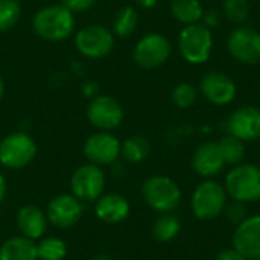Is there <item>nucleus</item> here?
Segmentation results:
<instances>
[{
    "mask_svg": "<svg viewBox=\"0 0 260 260\" xmlns=\"http://www.w3.org/2000/svg\"><path fill=\"white\" fill-rule=\"evenodd\" d=\"M171 14L184 26L195 24L203 20L204 6L200 0H171Z\"/></svg>",
    "mask_w": 260,
    "mask_h": 260,
    "instance_id": "obj_21",
    "label": "nucleus"
},
{
    "mask_svg": "<svg viewBox=\"0 0 260 260\" xmlns=\"http://www.w3.org/2000/svg\"><path fill=\"white\" fill-rule=\"evenodd\" d=\"M232 245L248 260L260 257V215L248 216L235 227Z\"/></svg>",
    "mask_w": 260,
    "mask_h": 260,
    "instance_id": "obj_16",
    "label": "nucleus"
},
{
    "mask_svg": "<svg viewBox=\"0 0 260 260\" xmlns=\"http://www.w3.org/2000/svg\"><path fill=\"white\" fill-rule=\"evenodd\" d=\"M125 113L122 105L107 94H98L90 99L87 107L88 122L101 131H113L123 122Z\"/></svg>",
    "mask_w": 260,
    "mask_h": 260,
    "instance_id": "obj_10",
    "label": "nucleus"
},
{
    "mask_svg": "<svg viewBox=\"0 0 260 260\" xmlns=\"http://www.w3.org/2000/svg\"><path fill=\"white\" fill-rule=\"evenodd\" d=\"M227 134L245 142H256L260 139V108L254 105H244L235 110L225 120Z\"/></svg>",
    "mask_w": 260,
    "mask_h": 260,
    "instance_id": "obj_12",
    "label": "nucleus"
},
{
    "mask_svg": "<svg viewBox=\"0 0 260 260\" xmlns=\"http://www.w3.org/2000/svg\"><path fill=\"white\" fill-rule=\"evenodd\" d=\"M224 187L232 200L248 203L260 201V166L239 163L232 166L225 175Z\"/></svg>",
    "mask_w": 260,
    "mask_h": 260,
    "instance_id": "obj_2",
    "label": "nucleus"
},
{
    "mask_svg": "<svg viewBox=\"0 0 260 260\" xmlns=\"http://www.w3.org/2000/svg\"><path fill=\"white\" fill-rule=\"evenodd\" d=\"M200 91L212 105L224 107L235 101L238 87L229 75L222 72H209L200 81Z\"/></svg>",
    "mask_w": 260,
    "mask_h": 260,
    "instance_id": "obj_13",
    "label": "nucleus"
},
{
    "mask_svg": "<svg viewBox=\"0 0 260 260\" xmlns=\"http://www.w3.org/2000/svg\"><path fill=\"white\" fill-rule=\"evenodd\" d=\"M146 204L158 213H172L181 204L180 186L166 175H152L142 186Z\"/></svg>",
    "mask_w": 260,
    "mask_h": 260,
    "instance_id": "obj_5",
    "label": "nucleus"
},
{
    "mask_svg": "<svg viewBox=\"0 0 260 260\" xmlns=\"http://www.w3.org/2000/svg\"><path fill=\"white\" fill-rule=\"evenodd\" d=\"M222 215L225 216V219H227L232 225H239L242 221H245V219L248 218L247 204L242 203V201L230 200V201H227Z\"/></svg>",
    "mask_w": 260,
    "mask_h": 260,
    "instance_id": "obj_30",
    "label": "nucleus"
},
{
    "mask_svg": "<svg viewBox=\"0 0 260 260\" xmlns=\"http://www.w3.org/2000/svg\"><path fill=\"white\" fill-rule=\"evenodd\" d=\"M201 23L204 26H207L209 29H215L219 26L221 23V14L215 9H210V11H204V15H203V20Z\"/></svg>",
    "mask_w": 260,
    "mask_h": 260,
    "instance_id": "obj_32",
    "label": "nucleus"
},
{
    "mask_svg": "<svg viewBox=\"0 0 260 260\" xmlns=\"http://www.w3.org/2000/svg\"><path fill=\"white\" fill-rule=\"evenodd\" d=\"M37 155V143L26 133L8 134L0 142V163L9 169L27 166Z\"/></svg>",
    "mask_w": 260,
    "mask_h": 260,
    "instance_id": "obj_9",
    "label": "nucleus"
},
{
    "mask_svg": "<svg viewBox=\"0 0 260 260\" xmlns=\"http://www.w3.org/2000/svg\"><path fill=\"white\" fill-rule=\"evenodd\" d=\"M72 193L81 201H96L105 187V174L101 166L88 163L79 166L70 180Z\"/></svg>",
    "mask_w": 260,
    "mask_h": 260,
    "instance_id": "obj_11",
    "label": "nucleus"
},
{
    "mask_svg": "<svg viewBox=\"0 0 260 260\" xmlns=\"http://www.w3.org/2000/svg\"><path fill=\"white\" fill-rule=\"evenodd\" d=\"M178 50L189 64L200 66L207 62L213 52L212 29L204 26L201 21L184 26L178 35Z\"/></svg>",
    "mask_w": 260,
    "mask_h": 260,
    "instance_id": "obj_3",
    "label": "nucleus"
},
{
    "mask_svg": "<svg viewBox=\"0 0 260 260\" xmlns=\"http://www.w3.org/2000/svg\"><path fill=\"white\" fill-rule=\"evenodd\" d=\"M192 168L195 174H198L204 180L213 178L218 174H221L222 169L225 168V163L219 151L218 142L209 140L198 145V148L192 155Z\"/></svg>",
    "mask_w": 260,
    "mask_h": 260,
    "instance_id": "obj_17",
    "label": "nucleus"
},
{
    "mask_svg": "<svg viewBox=\"0 0 260 260\" xmlns=\"http://www.w3.org/2000/svg\"><path fill=\"white\" fill-rule=\"evenodd\" d=\"M82 201L73 193H62L55 197L47 206V219L59 229L73 227L82 216Z\"/></svg>",
    "mask_w": 260,
    "mask_h": 260,
    "instance_id": "obj_15",
    "label": "nucleus"
},
{
    "mask_svg": "<svg viewBox=\"0 0 260 260\" xmlns=\"http://www.w3.org/2000/svg\"><path fill=\"white\" fill-rule=\"evenodd\" d=\"M219 151L222 154L225 166H236L242 163L245 157V143L232 134H225L218 140Z\"/></svg>",
    "mask_w": 260,
    "mask_h": 260,
    "instance_id": "obj_24",
    "label": "nucleus"
},
{
    "mask_svg": "<svg viewBox=\"0 0 260 260\" xmlns=\"http://www.w3.org/2000/svg\"><path fill=\"white\" fill-rule=\"evenodd\" d=\"M67 254V245L58 238H44L37 245V256L40 260H62Z\"/></svg>",
    "mask_w": 260,
    "mask_h": 260,
    "instance_id": "obj_27",
    "label": "nucleus"
},
{
    "mask_svg": "<svg viewBox=\"0 0 260 260\" xmlns=\"http://www.w3.org/2000/svg\"><path fill=\"white\" fill-rule=\"evenodd\" d=\"M230 56L244 66H256L260 62V32L251 26H236L227 38Z\"/></svg>",
    "mask_w": 260,
    "mask_h": 260,
    "instance_id": "obj_6",
    "label": "nucleus"
},
{
    "mask_svg": "<svg viewBox=\"0 0 260 260\" xmlns=\"http://www.w3.org/2000/svg\"><path fill=\"white\" fill-rule=\"evenodd\" d=\"M75 14L62 3L49 5L37 11L32 18L35 34L46 41H64L75 32Z\"/></svg>",
    "mask_w": 260,
    "mask_h": 260,
    "instance_id": "obj_1",
    "label": "nucleus"
},
{
    "mask_svg": "<svg viewBox=\"0 0 260 260\" xmlns=\"http://www.w3.org/2000/svg\"><path fill=\"white\" fill-rule=\"evenodd\" d=\"M96 216L107 224H119L129 215V203L119 193H108L98 198Z\"/></svg>",
    "mask_w": 260,
    "mask_h": 260,
    "instance_id": "obj_19",
    "label": "nucleus"
},
{
    "mask_svg": "<svg viewBox=\"0 0 260 260\" xmlns=\"http://www.w3.org/2000/svg\"><path fill=\"white\" fill-rule=\"evenodd\" d=\"M3 93H5V84H3V79L0 78V101L3 98Z\"/></svg>",
    "mask_w": 260,
    "mask_h": 260,
    "instance_id": "obj_38",
    "label": "nucleus"
},
{
    "mask_svg": "<svg viewBox=\"0 0 260 260\" xmlns=\"http://www.w3.org/2000/svg\"><path fill=\"white\" fill-rule=\"evenodd\" d=\"M151 152V143L145 136H131L128 137L120 148V155L128 163H142L148 158Z\"/></svg>",
    "mask_w": 260,
    "mask_h": 260,
    "instance_id": "obj_22",
    "label": "nucleus"
},
{
    "mask_svg": "<svg viewBox=\"0 0 260 260\" xmlns=\"http://www.w3.org/2000/svg\"><path fill=\"white\" fill-rule=\"evenodd\" d=\"M122 143L110 131H99L91 134L84 143V154L90 163L104 166L113 165L120 155Z\"/></svg>",
    "mask_w": 260,
    "mask_h": 260,
    "instance_id": "obj_14",
    "label": "nucleus"
},
{
    "mask_svg": "<svg viewBox=\"0 0 260 260\" xmlns=\"http://www.w3.org/2000/svg\"><path fill=\"white\" fill-rule=\"evenodd\" d=\"M136 3H137L142 9H152V8L158 3V0H136Z\"/></svg>",
    "mask_w": 260,
    "mask_h": 260,
    "instance_id": "obj_35",
    "label": "nucleus"
},
{
    "mask_svg": "<svg viewBox=\"0 0 260 260\" xmlns=\"http://www.w3.org/2000/svg\"><path fill=\"white\" fill-rule=\"evenodd\" d=\"M139 14L133 6L120 8L113 18V34L119 38H126L137 29Z\"/></svg>",
    "mask_w": 260,
    "mask_h": 260,
    "instance_id": "obj_25",
    "label": "nucleus"
},
{
    "mask_svg": "<svg viewBox=\"0 0 260 260\" xmlns=\"http://www.w3.org/2000/svg\"><path fill=\"white\" fill-rule=\"evenodd\" d=\"M227 201L229 195L225 187L212 178H206L195 187L192 193V213L200 221H213L222 215Z\"/></svg>",
    "mask_w": 260,
    "mask_h": 260,
    "instance_id": "obj_4",
    "label": "nucleus"
},
{
    "mask_svg": "<svg viewBox=\"0 0 260 260\" xmlns=\"http://www.w3.org/2000/svg\"><path fill=\"white\" fill-rule=\"evenodd\" d=\"M254 260H260V257H257V259H254Z\"/></svg>",
    "mask_w": 260,
    "mask_h": 260,
    "instance_id": "obj_39",
    "label": "nucleus"
},
{
    "mask_svg": "<svg viewBox=\"0 0 260 260\" xmlns=\"http://www.w3.org/2000/svg\"><path fill=\"white\" fill-rule=\"evenodd\" d=\"M91 260H111L107 254H98V256H94Z\"/></svg>",
    "mask_w": 260,
    "mask_h": 260,
    "instance_id": "obj_37",
    "label": "nucleus"
},
{
    "mask_svg": "<svg viewBox=\"0 0 260 260\" xmlns=\"http://www.w3.org/2000/svg\"><path fill=\"white\" fill-rule=\"evenodd\" d=\"M37 245L32 239L15 236L8 239L0 248V260H37Z\"/></svg>",
    "mask_w": 260,
    "mask_h": 260,
    "instance_id": "obj_20",
    "label": "nucleus"
},
{
    "mask_svg": "<svg viewBox=\"0 0 260 260\" xmlns=\"http://www.w3.org/2000/svg\"><path fill=\"white\" fill-rule=\"evenodd\" d=\"M250 11H251L250 0H224L222 2L224 17L236 26L244 24L248 20Z\"/></svg>",
    "mask_w": 260,
    "mask_h": 260,
    "instance_id": "obj_26",
    "label": "nucleus"
},
{
    "mask_svg": "<svg viewBox=\"0 0 260 260\" xmlns=\"http://www.w3.org/2000/svg\"><path fill=\"white\" fill-rule=\"evenodd\" d=\"M180 232L181 221L174 213H161L152 225V235L158 242H171L180 235Z\"/></svg>",
    "mask_w": 260,
    "mask_h": 260,
    "instance_id": "obj_23",
    "label": "nucleus"
},
{
    "mask_svg": "<svg viewBox=\"0 0 260 260\" xmlns=\"http://www.w3.org/2000/svg\"><path fill=\"white\" fill-rule=\"evenodd\" d=\"M5 195H6V181H5L3 175L0 174V204L5 198Z\"/></svg>",
    "mask_w": 260,
    "mask_h": 260,
    "instance_id": "obj_36",
    "label": "nucleus"
},
{
    "mask_svg": "<svg viewBox=\"0 0 260 260\" xmlns=\"http://www.w3.org/2000/svg\"><path fill=\"white\" fill-rule=\"evenodd\" d=\"M75 46L85 58H104L110 55L114 47V34L102 24H88L76 32Z\"/></svg>",
    "mask_w": 260,
    "mask_h": 260,
    "instance_id": "obj_7",
    "label": "nucleus"
},
{
    "mask_svg": "<svg viewBox=\"0 0 260 260\" xmlns=\"http://www.w3.org/2000/svg\"><path fill=\"white\" fill-rule=\"evenodd\" d=\"M47 215L37 206H24L17 213V225L21 236L37 241L41 239L47 229Z\"/></svg>",
    "mask_w": 260,
    "mask_h": 260,
    "instance_id": "obj_18",
    "label": "nucleus"
},
{
    "mask_svg": "<svg viewBox=\"0 0 260 260\" xmlns=\"http://www.w3.org/2000/svg\"><path fill=\"white\" fill-rule=\"evenodd\" d=\"M198 99V90L190 82H180L171 91V101L175 107L186 110L190 108Z\"/></svg>",
    "mask_w": 260,
    "mask_h": 260,
    "instance_id": "obj_28",
    "label": "nucleus"
},
{
    "mask_svg": "<svg viewBox=\"0 0 260 260\" xmlns=\"http://www.w3.org/2000/svg\"><path fill=\"white\" fill-rule=\"evenodd\" d=\"M81 91H82V94H84L85 98L93 99L94 96H98L99 87H98V84H96L94 81H85V82H82V85H81Z\"/></svg>",
    "mask_w": 260,
    "mask_h": 260,
    "instance_id": "obj_33",
    "label": "nucleus"
},
{
    "mask_svg": "<svg viewBox=\"0 0 260 260\" xmlns=\"http://www.w3.org/2000/svg\"><path fill=\"white\" fill-rule=\"evenodd\" d=\"M215 260H248L247 257H244L241 253H238L235 248L230 250H222Z\"/></svg>",
    "mask_w": 260,
    "mask_h": 260,
    "instance_id": "obj_34",
    "label": "nucleus"
},
{
    "mask_svg": "<svg viewBox=\"0 0 260 260\" xmlns=\"http://www.w3.org/2000/svg\"><path fill=\"white\" fill-rule=\"evenodd\" d=\"M21 15V6L17 0H0V32L12 29Z\"/></svg>",
    "mask_w": 260,
    "mask_h": 260,
    "instance_id": "obj_29",
    "label": "nucleus"
},
{
    "mask_svg": "<svg viewBox=\"0 0 260 260\" xmlns=\"http://www.w3.org/2000/svg\"><path fill=\"white\" fill-rule=\"evenodd\" d=\"M172 53V46L168 37L158 32L143 35L133 52L136 64L143 70H152L163 66Z\"/></svg>",
    "mask_w": 260,
    "mask_h": 260,
    "instance_id": "obj_8",
    "label": "nucleus"
},
{
    "mask_svg": "<svg viewBox=\"0 0 260 260\" xmlns=\"http://www.w3.org/2000/svg\"><path fill=\"white\" fill-rule=\"evenodd\" d=\"M94 3H96V0H62V5L67 9H70L73 14L88 11Z\"/></svg>",
    "mask_w": 260,
    "mask_h": 260,
    "instance_id": "obj_31",
    "label": "nucleus"
}]
</instances>
